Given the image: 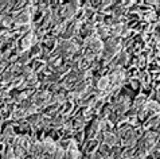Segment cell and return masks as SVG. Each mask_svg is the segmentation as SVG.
<instances>
[{
	"mask_svg": "<svg viewBox=\"0 0 160 159\" xmlns=\"http://www.w3.org/2000/svg\"><path fill=\"white\" fill-rule=\"evenodd\" d=\"M108 84H109V80H108V77H104L102 80H101V81H100L98 84H97V85H98V89H101V90H104V89H105V86H106Z\"/></svg>",
	"mask_w": 160,
	"mask_h": 159,
	"instance_id": "7a4b0ae2",
	"label": "cell"
},
{
	"mask_svg": "<svg viewBox=\"0 0 160 159\" xmlns=\"http://www.w3.org/2000/svg\"><path fill=\"white\" fill-rule=\"evenodd\" d=\"M105 143L109 146H113L114 143H116V138L112 135V134H108V135L105 136Z\"/></svg>",
	"mask_w": 160,
	"mask_h": 159,
	"instance_id": "6da1fadb",
	"label": "cell"
},
{
	"mask_svg": "<svg viewBox=\"0 0 160 159\" xmlns=\"http://www.w3.org/2000/svg\"><path fill=\"white\" fill-rule=\"evenodd\" d=\"M143 102H144V96H139L136 98V101H135V105L139 106V105H141Z\"/></svg>",
	"mask_w": 160,
	"mask_h": 159,
	"instance_id": "5b68a950",
	"label": "cell"
},
{
	"mask_svg": "<svg viewBox=\"0 0 160 159\" xmlns=\"http://www.w3.org/2000/svg\"><path fill=\"white\" fill-rule=\"evenodd\" d=\"M24 113H26L24 109H16V111L14 112V116L15 117H20V116H24Z\"/></svg>",
	"mask_w": 160,
	"mask_h": 159,
	"instance_id": "277c9868",
	"label": "cell"
},
{
	"mask_svg": "<svg viewBox=\"0 0 160 159\" xmlns=\"http://www.w3.org/2000/svg\"><path fill=\"white\" fill-rule=\"evenodd\" d=\"M65 158H66V154H65L63 150H59V151L55 154V159H65Z\"/></svg>",
	"mask_w": 160,
	"mask_h": 159,
	"instance_id": "3957f363",
	"label": "cell"
}]
</instances>
